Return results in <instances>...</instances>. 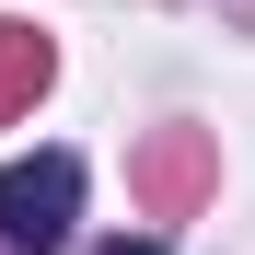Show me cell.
Returning a JSON list of instances; mask_svg holds the SVG:
<instances>
[{
	"instance_id": "6da1fadb",
	"label": "cell",
	"mask_w": 255,
	"mask_h": 255,
	"mask_svg": "<svg viewBox=\"0 0 255 255\" xmlns=\"http://www.w3.org/2000/svg\"><path fill=\"white\" fill-rule=\"evenodd\" d=\"M70 221H81V151L0 162V255H58Z\"/></svg>"
},
{
	"instance_id": "7a4b0ae2",
	"label": "cell",
	"mask_w": 255,
	"mask_h": 255,
	"mask_svg": "<svg viewBox=\"0 0 255 255\" xmlns=\"http://www.w3.org/2000/svg\"><path fill=\"white\" fill-rule=\"evenodd\" d=\"M47 81H58V47H47L35 23H0V128L35 116V93H47Z\"/></svg>"
},
{
	"instance_id": "3957f363",
	"label": "cell",
	"mask_w": 255,
	"mask_h": 255,
	"mask_svg": "<svg viewBox=\"0 0 255 255\" xmlns=\"http://www.w3.org/2000/svg\"><path fill=\"white\" fill-rule=\"evenodd\" d=\"M197 186H209V139H197V128H174V139L139 151V197H151V209H186Z\"/></svg>"
},
{
	"instance_id": "277c9868",
	"label": "cell",
	"mask_w": 255,
	"mask_h": 255,
	"mask_svg": "<svg viewBox=\"0 0 255 255\" xmlns=\"http://www.w3.org/2000/svg\"><path fill=\"white\" fill-rule=\"evenodd\" d=\"M93 255H162V244H151V232H128V244H93Z\"/></svg>"
}]
</instances>
